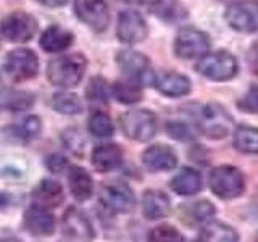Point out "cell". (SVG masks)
I'll return each instance as SVG.
<instances>
[{
	"instance_id": "obj_6",
	"label": "cell",
	"mask_w": 258,
	"mask_h": 242,
	"mask_svg": "<svg viewBox=\"0 0 258 242\" xmlns=\"http://www.w3.org/2000/svg\"><path fill=\"white\" fill-rule=\"evenodd\" d=\"M37 20L28 12L16 10L5 15L0 21V34L13 44H24L36 36Z\"/></svg>"
},
{
	"instance_id": "obj_41",
	"label": "cell",
	"mask_w": 258,
	"mask_h": 242,
	"mask_svg": "<svg viewBox=\"0 0 258 242\" xmlns=\"http://www.w3.org/2000/svg\"><path fill=\"white\" fill-rule=\"evenodd\" d=\"M121 2H124V4H134V5H157L160 0H121Z\"/></svg>"
},
{
	"instance_id": "obj_17",
	"label": "cell",
	"mask_w": 258,
	"mask_h": 242,
	"mask_svg": "<svg viewBox=\"0 0 258 242\" xmlns=\"http://www.w3.org/2000/svg\"><path fill=\"white\" fill-rule=\"evenodd\" d=\"M153 86L166 97H184L190 92L192 83L187 76L174 71H161L153 78Z\"/></svg>"
},
{
	"instance_id": "obj_40",
	"label": "cell",
	"mask_w": 258,
	"mask_h": 242,
	"mask_svg": "<svg viewBox=\"0 0 258 242\" xmlns=\"http://www.w3.org/2000/svg\"><path fill=\"white\" fill-rule=\"evenodd\" d=\"M36 2L44 7H48V8H58V7L67 5L68 0H36Z\"/></svg>"
},
{
	"instance_id": "obj_42",
	"label": "cell",
	"mask_w": 258,
	"mask_h": 242,
	"mask_svg": "<svg viewBox=\"0 0 258 242\" xmlns=\"http://www.w3.org/2000/svg\"><path fill=\"white\" fill-rule=\"evenodd\" d=\"M255 242H258V232H256V236H255Z\"/></svg>"
},
{
	"instance_id": "obj_15",
	"label": "cell",
	"mask_w": 258,
	"mask_h": 242,
	"mask_svg": "<svg viewBox=\"0 0 258 242\" xmlns=\"http://www.w3.org/2000/svg\"><path fill=\"white\" fill-rule=\"evenodd\" d=\"M23 223L26 231L37 237L50 236L55 229V218L50 213V210L36 205V204L31 205L26 212H24Z\"/></svg>"
},
{
	"instance_id": "obj_8",
	"label": "cell",
	"mask_w": 258,
	"mask_h": 242,
	"mask_svg": "<svg viewBox=\"0 0 258 242\" xmlns=\"http://www.w3.org/2000/svg\"><path fill=\"white\" fill-rule=\"evenodd\" d=\"M224 20L237 32H258V0H236L229 4Z\"/></svg>"
},
{
	"instance_id": "obj_11",
	"label": "cell",
	"mask_w": 258,
	"mask_h": 242,
	"mask_svg": "<svg viewBox=\"0 0 258 242\" xmlns=\"http://www.w3.org/2000/svg\"><path fill=\"white\" fill-rule=\"evenodd\" d=\"M210 37L196 28H181L174 39V53L179 58H202L210 52Z\"/></svg>"
},
{
	"instance_id": "obj_20",
	"label": "cell",
	"mask_w": 258,
	"mask_h": 242,
	"mask_svg": "<svg viewBox=\"0 0 258 242\" xmlns=\"http://www.w3.org/2000/svg\"><path fill=\"white\" fill-rule=\"evenodd\" d=\"M32 199H34L36 205H40L44 208H55L63 204L64 191L58 181L42 179L32 192Z\"/></svg>"
},
{
	"instance_id": "obj_28",
	"label": "cell",
	"mask_w": 258,
	"mask_h": 242,
	"mask_svg": "<svg viewBox=\"0 0 258 242\" xmlns=\"http://www.w3.org/2000/svg\"><path fill=\"white\" fill-rule=\"evenodd\" d=\"M111 94L113 97L119 102V103H124V105H133L142 100V87L139 84L133 83V81H116L115 84L111 87Z\"/></svg>"
},
{
	"instance_id": "obj_39",
	"label": "cell",
	"mask_w": 258,
	"mask_h": 242,
	"mask_svg": "<svg viewBox=\"0 0 258 242\" xmlns=\"http://www.w3.org/2000/svg\"><path fill=\"white\" fill-rule=\"evenodd\" d=\"M247 62H248L250 70L253 71V75L258 76V40H255V42L252 44V47L248 48Z\"/></svg>"
},
{
	"instance_id": "obj_10",
	"label": "cell",
	"mask_w": 258,
	"mask_h": 242,
	"mask_svg": "<svg viewBox=\"0 0 258 242\" xmlns=\"http://www.w3.org/2000/svg\"><path fill=\"white\" fill-rule=\"evenodd\" d=\"M99 197L102 205L113 213H127L136 205L133 189L124 181L113 179L102 184Z\"/></svg>"
},
{
	"instance_id": "obj_38",
	"label": "cell",
	"mask_w": 258,
	"mask_h": 242,
	"mask_svg": "<svg viewBox=\"0 0 258 242\" xmlns=\"http://www.w3.org/2000/svg\"><path fill=\"white\" fill-rule=\"evenodd\" d=\"M45 165L52 173H60V171H63L64 168H67V160H64L61 155H55V153H53V155H50L47 158Z\"/></svg>"
},
{
	"instance_id": "obj_3",
	"label": "cell",
	"mask_w": 258,
	"mask_h": 242,
	"mask_svg": "<svg viewBox=\"0 0 258 242\" xmlns=\"http://www.w3.org/2000/svg\"><path fill=\"white\" fill-rule=\"evenodd\" d=\"M196 70L210 81L224 83V81L236 78L239 71V63L232 53L226 50H218V52H208L202 58H199Z\"/></svg>"
},
{
	"instance_id": "obj_7",
	"label": "cell",
	"mask_w": 258,
	"mask_h": 242,
	"mask_svg": "<svg viewBox=\"0 0 258 242\" xmlns=\"http://www.w3.org/2000/svg\"><path fill=\"white\" fill-rule=\"evenodd\" d=\"M116 63L121 70V73L133 83L144 86V84H153V75L149 56L137 50H119L116 53Z\"/></svg>"
},
{
	"instance_id": "obj_5",
	"label": "cell",
	"mask_w": 258,
	"mask_h": 242,
	"mask_svg": "<svg viewBox=\"0 0 258 242\" xmlns=\"http://www.w3.org/2000/svg\"><path fill=\"white\" fill-rule=\"evenodd\" d=\"M199 128L202 134L208 139L220 141L228 136L234 128V119L220 103H207L204 108L200 110L199 115Z\"/></svg>"
},
{
	"instance_id": "obj_12",
	"label": "cell",
	"mask_w": 258,
	"mask_h": 242,
	"mask_svg": "<svg viewBox=\"0 0 258 242\" xmlns=\"http://www.w3.org/2000/svg\"><path fill=\"white\" fill-rule=\"evenodd\" d=\"M75 15L94 32H103L108 28L110 12L105 0H75Z\"/></svg>"
},
{
	"instance_id": "obj_24",
	"label": "cell",
	"mask_w": 258,
	"mask_h": 242,
	"mask_svg": "<svg viewBox=\"0 0 258 242\" xmlns=\"http://www.w3.org/2000/svg\"><path fill=\"white\" fill-rule=\"evenodd\" d=\"M70 191L73 197L79 202H84L92 197L94 194V181L84 168L81 166H71L70 168Z\"/></svg>"
},
{
	"instance_id": "obj_19",
	"label": "cell",
	"mask_w": 258,
	"mask_h": 242,
	"mask_svg": "<svg viewBox=\"0 0 258 242\" xmlns=\"http://www.w3.org/2000/svg\"><path fill=\"white\" fill-rule=\"evenodd\" d=\"M73 42H75V34H73L71 31L58 26V24L48 26L42 32V36H40V40H39L40 47L48 53H60L63 50H67V48H70Z\"/></svg>"
},
{
	"instance_id": "obj_33",
	"label": "cell",
	"mask_w": 258,
	"mask_h": 242,
	"mask_svg": "<svg viewBox=\"0 0 258 242\" xmlns=\"http://www.w3.org/2000/svg\"><path fill=\"white\" fill-rule=\"evenodd\" d=\"M187 212L194 223H205L212 216H215L216 207L210 200H199V202H194Z\"/></svg>"
},
{
	"instance_id": "obj_13",
	"label": "cell",
	"mask_w": 258,
	"mask_h": 242,
	"mask_svg": "<svg viewBox=\"0 0 258 242\" xmlns=\"http://www.w3.org/2000/svg\"><path fill=\"white\" fill-rule=\"evenodd\" d=\"M147 34H149V26L139 12L124 10L119 13L118 24H116L118 40L127 45H134L142 42L147 37Z\"/></svg>"
},
{
	"instance_id": "obj_27",
	"label": "cell",
	"mask_w": 258,
	"mask_h": 242,
	"mask_svg": "<svg viewBox=\"0 0 258 242\" xmlns=\"http://www.w3.org/2000/svg\"><path fill=\"white\" fill-rule=\"evenodd\" d=\"M153 12L160 20H163L168 24H174L184 21L189 16V12L179 0H160L157 5H153Z\"/></svg>"
},
{
	"instance_id": "obj_21",
	"label": "cell",
	"mask_w": 258,
	"mask_h": 242,
	"mask_svg": "<svg viewBox=\"0 0 258 242\" xmlns=\"http://www.w3.org/2000/svg\"><path fill=\"white\" fill-rule=\"evenodd\" d=\"M142 212L147 220H160V218L168 216L171 212V202L165 192L150 189L142 197Z\"/></svg>"
},
{
	"instance_id": "obj_1",
	"label": "cell",
	"mask_w": 258,
	"mask_h": 242,
	"mask_svg": "<svg viewBox=\"0 0 258 242\" xmlns=\"http://www.w3.org/2000/svg\"><path fill=\"white\" fill-rule=\"evenodd\" d=\"M87 70V58L83 53H70L53 58L47 65V78L53 86L75 87L83 81Z\"/></svg>"
},
{
	"instance_id": "obj_2",
	"label": "cell",
	"mask_w": 258,
	"mask_h": 242,
	"mask_svg": "<svg viewBox=\"0 0 258 242\" xmlns=\"http://www.w3.org/2000/svg\"><path fill=\"white\" fill-rule=\"evenodd\" d=\"M208 186L216 197L223 200L237 199L245 191V177L239 168L232 165H221L210 171Z\"/></svg>"
},
{
	"instance_id": "obj_32",
	"label": "cell",
	"mask_w": 258,
	"mask_h": 242,
	"mask_svg": "<svg viewBox=\"0 0 258 242\" xmlns=\"http://www.w3.org/2000/svg\"><path fill=\"white\" fill-rule=\"evenodd\" d=\"M149 242H185V239L173 226L161 224L149 232Z\"/></svg>"
},
{
	"instance_id": "obj_16",
	"label": "cell",
	"mask_w": 258,
	"mask_h": 242,
	"mask_svg": "<svg viewBox=\"0 0 258 242\" xmlns=\"http://www.w3.org/2000/svg\"><path fill=\"white\" fill-rule=\"evenodd\" d=\"M63 229L70 237L79 242H91L95 237V232L89 218L78 210L76 207H70L63 215Z\"/></svg>"
},
{
	"instance_id": "obj_37",
	"label": "cell",
	"mask_w": 258,
	"mask_h": 242,
	"mask_svg": "<svg viewBox=\"0 0 258 242\" xmlns=\"http://www.w3.org/2000/svg\"><path fill=\"white\" fill-rule=\"evenodd\" d=\"M64 136H67V139H64V142H67V147H70L75 153H78V155H81V150H83V136H81L76 129H70V131L64 133Z\"/></svg>"
},
{
	"instance_id": "obj_30",
	"label": "cell",
	"mask_w": 258,
	"mask_h": 242,
	"mask_svg": "<svg viewBox=\"0 0 258 242\" xmlns=\"http://www.w3.org/2000/svg\"><path fill=\"white\" fill-rule=\"evenodd\" d=\"M89 131L95 137H111L115 133V126H113L111 118L103 111H94L87 121Z\"/></svg>"
},
{
	"instance_id": "obj_25",
	"label": "cell",
	"mask_w": 258,
	"mask_h": 242,
	"mask_svg": "<svg viewBox=\"0 0 258 242\" xmlns=\"http://www.w3.org/2000/svg\"><path fill=\"white\" fill-rule=\"evenodd\" d=\"M199 242H239V234L229 224L212 221L202 228Z\"/></svg>"
},
{
	"instance_id": "obj_26",
	"label": "cell",
	"mask_w": 258,
	"mask_h": 242,
	"mask_svg": "<svg viewBox=\"0 0 258 242\" xmlns=\"http://www.w3.org/2000/svg\"><path fill=\"white\" fill-rule=\"evenodd\" d=\"M234 149L245 155H258V128L247 125L239 126L234 131Z\"/></svg>"
},
{
	"instance_id": "obj_9",
	"label": "cell",
	"mask_w": 258,
	"mask_h": 242,
	"mask_svg": "<svg viewBox=\"0 0 258 242\" xmlns=\"http://www.w3.org/2000/svg\"><path fill=\"white\" fill-rule=\"evenodd\" d=\"M4 70L13 81H29L37 76L39 58L29 48H13L5 55Z\"/></svg>"
},
{
	"instance_id": "obj_29",
	"label": "cell",
	"mask_w": 258,
	"mask_h": 242,
	"mask_svg": "<svg viewBox=\"0 0 258 242\" xmlns=\"http://www.w3.org/2000/svg\"><path fill=\"white\" fill-rule=\"evenodd\" d=\"M52 107L61 115H78L83 111L81 99L73 92H56L52 95Z\"/></svg>"
},
{
	"instance_id": "obj_35",
	"label": "cell",
	"mask_w": 258,
	"mask_h": 242,
	"mask_svg": "<svg viewBox=\"0 0 258 242\" xmlns=\"http://www.w3.org/2000/svg\"><path fill=\"white\" fill-rule=\"evenodd\" d=\"M40 129H42V121L37 116H28L21 125H18V128H15V133H18L21 139L31 141L40 133Z\"/></svg>"
},
{
	"instance_id": "obj_23",
	"label": "cell",
	"mask_w": 258,
	"mask_h": 242,
	"mask_svg": "<svg viewBox=\"0 0 258 242\" xmlns=\"http://www.w3.org/2000/svg\"><path fill=\"white\" fill-rule=\"evenodd\" d=\"M34 94L21 89H0V111H24L34 105Z\"/></svg>"
},
{
	"instance_id": "obj_14",
	"label": "cell",
	"mask_w": 258,
	"mask_h": 242,
	"mask_svg": "<svg viewBox=\"0 0 258 242\" xmlns=\"http://www.w3.org/2000/svg\"><path fill=\"white\" fill-rule=\"evenodd\" d=\"M144 166L153 173L171 171L177 166V155L171 147L165 144H155L142 153Z\"/></svg>"
},
{
	"instance_id": "obj_22",
	"label": "cell",
	"mask_w": 258,
	"mask_h": 242,
	"mask_svg": "<svg viewBox=\"0 0 258 242\" xmlns=\"http://www.w3.org/2000/svg\"><path fill=\"white\" fill-rule=\"evenodd\" d=\"M202 176L197 171L196 168H184L177 173L171 183H169V188H171L177 196H182V197H190V196H196L202 191Z\"/></svg>"
},
{
	"instance_id": "obj_36",
	"label": "cell",
	"mask_w": 258,
	"mask_h": 242,
	"mask_svg": "<svg viewBox=\"0 0 258 242\" xmlns=\"http://www.w3.org/2000/svg\"><path fill=\"white\" fill-rule=\"evenodd\" d=\"M237 107L245 113H255L258 115V86H252L245 92V95L239 100Z\"/></svg>"
},
{
	"instance_id": "obj_18",
	"label": "cell",
	"mask_w": 258,
	"mask_h": 242,
	"mask_svg": "<svg viewBox=\"0 0 258 242\" xmlns=\"http://www.w3.org/2000/svg\"><path fill=\"white\" fill-rule=\"evenodd\" d=\"M91 160L97 171L110 173L123 163V149L118 144H102L94 149Z\"/></svg>"
},
{
	"instance_id": "obj_31",
	"label": "cell",
	"mask_w": 258,
	"mask_h": 242,
	"mask_svg": "<svg viewBox=\"0 0 258 242\" xmlns=\"http://www.w3.org/2000/svg\"><path fill=\"white\" fill-rule=\"evenodd\" d=\"M111 94V87L102 76H95L89 81L86 89V97L92 103H107Z\"/></svg>"
},
{
	"instance_id": "obj_34",
	"label": "cell",
	"mask_w": 258,
	"mask_h": 242,
	"mask_svg": "<svg viewBox=\"0 0 258 242\" xmlns=\"http://www.w3.org/2000/svg\"><path fill=\"white\" fill-rule=\"evenodd\" d=\"M166 133L169 137H173V139H177L181 142H187V141L196 139V133H194L192 126L184 123V121H168Z\"/></svg>"
},
{
	"instance_id": "obj_4",
	"label": "cell",
	"mask_w": 258,
	"mask_h": 242,
	"mask_svg": "<svg viewBox=\"0 0 258 242\" xmlns=\"http://www.w3.org/2000/svg\"><path fill=\"white\" fill-rule=\"evenodd\" d=\"M119 126L126 137L137 142H147L157 134L155 113L145 108L124 111L119 118Z\"/></svg>"
}]
</instances>
